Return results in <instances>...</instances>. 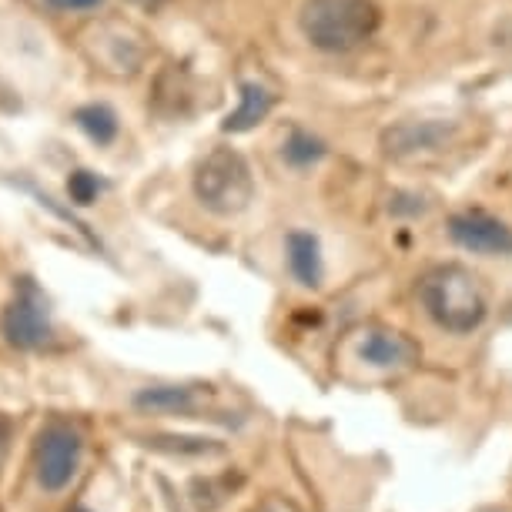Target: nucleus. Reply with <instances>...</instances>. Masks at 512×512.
<instances>
[{"mask_svg": "<svg viewBox=\"0 0 512 512\" xmlns=\"http://www.w3.org/2000/svg\"><path fill=\"white\" fill-rule=\"evenodd\" d=\"M272 104H275V94L268 91V88H262L258 81L241 84L238 108L225 118V124H221V131H225V134H245V131H251L255 124H262V121L268 118Z\"/></svg>", "mask_w": 512, "mask_h": 512, "instance_id": "obj_11", "label": "nucleus"}, {"mask_svg": "<svg viewBox=\"0 0 512 512\" xmlns=\"http://www.w3.org/2000/svg\"><path fill=\"white\" fill-rule=\"evenodd\" d=\"M305 41L325 54H349L372 41L382 24L375 0H305L298 14Z\"/></svg>", "mask_w": 512, "mask_h": 512, "instance_id": "obj_2", "label": "nucleus"}, {"mask_svg": "<svg viewBox=\"0 0 512 512\" xmlns=\"http://www.w3.org/2000/svg\"><path fill=\"white\" fill-rule=\"evenodd\" d=\"M288 248V268H292L295 282L305 288L322 285V248L312 231H292L285 241Z\"/></svg>", "mask_w": 512, "mask_h": 512, "instance_id": "obj_12", "label": "nucleus"}, {"mask_svg": "<svg viewBox=\"0 0 512 512\" xmlns=\"http://www.w3.org/2000/svg\"><path fill=\"white\" fill-rule=\"evenodd\" d=\"M449 235L472 255H512V228L489 211L469 208L449 218Z\"/></svg>", "mask_w": 512, "mask_h": 512, "instance_id": "obj_7", "label": "nucleus"}, {"mask_svg": "<svg viewBox=\"0 0 512 512\" xmlns=\"http://www.w3.org/2000/svg\"><path fill=\"white\" fill-rule=\"evenodd\" d=\"M419 298L432 322L452 335L476 332L489 315V298L479 275H472L462 265H439L425 272L419 282Z\"/></svg>", "mask_w": 512, "mask_h": 512, "instance_id": "obj_1", "label": "nucleus"}, {"mask_svg": "<svg viewBox=\"0 0 512 512\" xmlns=\"http://www.w3.org/2000/svg\"><path fill=\"white\" fill-rule=\"evenodd\" d=\"M71 512H91V509H84V506H74Z\"/></svg>", "mask_w": 512, "mask_h": 512, "instance_id": "obj_20", "label": "nucleus"}, {"mask_svg": "<svg viewBox=\"0 0 512 512\" xmlns=\"http://www.w3.org/2000/svg\"><path fill=\"white\" fill-rule=\"evenodd\" d=\"M7 446H11V422L0 415V462L7 456Z\"/></svg>", "mask_w": 512, "mask_h": 512, "instance_id": "obj_18", "label": "nucleus"}, {"mask_svg": "<svg viewBox=\"0 0 512 512\" xmlns=\"http://www.w3.org/2000/svg\"><path fill=\"white\" fill-rule=\"evenodd\" d=\"M355 352L372 369H409L422 355L419 345L409 335L395 332V328H369V332H362Z\"/></svg>", "mask_w": 512, "mask_h": 512, "instance_id": "obj_8", "label": "nucleus"}, {"mask_svg": "<svg viewBox=\"0 0 512 512\" xmlns=\"http://www.w3.org/2000/svg\"><path fill=\"white\" fill-rule=\"evenodd\" d=\"M325 154V144L312 138V134H305V131H295L292 138L285 141V158L298 164V168H305V164H312L318 161Z\"/></svg>", "mask_w": 512, "mask_h": 512, "instance_id": "obj_16", "label": "nucleus"}, {"mask_svg": "<svg viewBox=\"0 0 512 512\" xmlns=\"http://www.w3.org/2000/svg\"><path fill=\"white\" fill-rule=\"evenodd\" d=\"M195 198L215 215H241L251 198H255V178H251L248 161L235 148L208 151L195 168Z\"/></svg>", "mask_w": 512, "mask_h": 512, "instance_id": "obj_3", "label": "nucleus"}, {"mask_svg": "<svg viewBox=\"0 0 512 512\" xmlns=\"http://www.w3.org/2000/svg\"><path fill=\"white\" fill-rule=\"evenodd\" d=\"M54 7H64V11H88V7H98L101 0H47Z\"/></svg>", "mask_w": 512, "mask_h": 512, "instance_id": "obj_17", "label": "nucleus"}, {"mask_svg": "<svg viewBox=\"0 0 512 512\" xmlns=\"http://www.w3.org/2000/svg\"><path fill=\"white\" fill-rule=\"evenodd\" d=\"M74 121H77V128L98 144H111L118 138V114H114L108 104H84V108L74 111Z\"/></svg>", "mask_w": 512, "mask_h": 512, "instance_id": "obj_13", "label": "nucleus"}, {"mask_svg": "<svg viewBox=\"0 0 512 512\" xmlns=\"http://www.w3.org/2000/svg\"><path fill=\"white\" fill-rule=\"evenodd\" d=\"M0 332H4L7 342L21 352H37L54 338L47 302H44L41 288L34 285V278H21V282H17V292L11 302H7L4 318H0Z\"/></svg>", "mask_w": 512, "mask_h": 512, "instance_id": "obj_4", "label": "nucleus"}, {"mask_svg": "<svg viewBox=\"0 0 512 512\" xmlns=\"http://www.w3.org/2000/svg\"><path fill=\"white\" fill-rule=\"evenodd\" d=\"M98 195H101V178L94 175V171H88V168L71 171V178H67V198H71L74 205L88 208L98 201Z\"/></svg>", "mask_w": 512, "mask_h": 512, "instance_id": "obj_15", "label": "nucleus"}, {"mask_svg": "<svg viewBox=\"0 0 512 512\" xmlns=\"http://www.w3.org/2000/svg\"><path fill=\"white\" fill-rule=\"evenodd\" d=\"M131 4H138V7H144V11H158V7L164 4V0H131Z\"/></svg>", "mask_w": 512, "mask_h": 512, "instance_id": "obj_19", "label": "nucleus"}, {"mask_svg": "<svg viewBox=\"0 0 512 512\" xmlns=\"http://www.w3.org/2000/svg\"><path fill=\"white\" fill-rule=\"evenodd\" d=\"M452 138V124L439 121H402L382 134V148L392 158H412L419 151H436Z\"/></svg>", "mask_w": 512, "mask_h": 512, "instance_id": "obj_9", "label": "nucleus"}, {"mask_svg": "<svg viewBox=\"0 0 512 512\" xmlns=\"http://www.w3.org/2000/svg\"><path fill=\"white\" fill-rule=\"evenodd\" d=\"M151 446L164 449V452H175V456H211V452H221V446H215L211 439H201V436H154Z\"/></svg>", "mask_w": 512, "mask_h": 512, "instance_id": "obj_14", "label": "nucleus"}, {"mask_svg": "<svg viewBox=\"0 0 512 512\" xmlns=\"http://www.w3.org/2000/svg\"><path fill=\"white\" fill-rule=\"evenodd\" d=\"M84 47H88L91 61L108 71L114 77H128L144 64L148 57V41L134 24L124 21H104L94 31L84 37Z\"/></svg>", "mask_w": 512, "mask_h": 512, "instance_id": "obj_6", "label": "nucleus"}, {"mask_svg": "<svg viewBox=\"0 0 512 512\" xmlns=\"http://www.w3.org/2000/svg\"><path fill=\"white\" fill-rule=\"evenodd\" d=\"M81 436L64 422H51L34 442V469L44 492H61L71 486L81 466Z\"/></svg>", "mask_w": 512, "mask_h": 512, "instance_id": "obj_5", "label": "nucleus"}, {"mask_svg": "<svg viewBox=\"0 0 512 512\" xmlns=\"http://www.w3.org/2000/svg\"><path fill=\"white\" fill-rule=\"evenodd\" d=\"M134 409L144 415H191L198 409V395L188 385H148L134 395Z\"/></svg>", "mask_w": 512, "mask_h": 512, "instance_id": "obj_10", "label": "nucleus"}]
</instances>
